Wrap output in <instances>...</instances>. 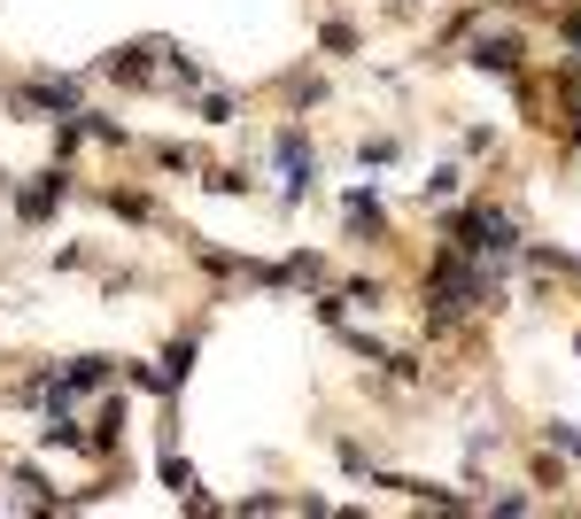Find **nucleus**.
<instances>
[{
	"label": "nucleus",
	"instance_id": "nucleus-1",
	"mask_svg": "<svg viewBox=\"0 0 581 519\" xmlns=\"http://www.w3.org/2000/svg\"><path fill=\"white\" fill-rule=\"evenodd\" d=\"M488 295H496V280L465 264V248H450V256H442V272L427 280V318H442V326H450L458 310H473V303H488Z\"/></svg>",
	"mask_w": 581,
	"mask_h": 519
},
{
	"label": "nucleus",
	"instance_id": "nucleus-2",
	"mask_svg": "<svg viewBox=\"0 0 581 519\" xmlns=\"http://www.w3.org/2000/svg\"><path fill=\"white\" fill-rule=\"evenodd\" d=\"M458 248L465 256H512L520 248V225L505 210H473V217H458Z\"/></svg>",
	"mask_w": 581,
	"mask_h": 519
},
{
	"label": "nucleus",
	"instance_id": "nucleus-3",
	"mask_svg": "<svg viewBox=\"0 0 581 519\" xmlns=\"http://www.w3.org/2000/svg\"><path fill=\"white\" fill-rule=\"evenodd\" d=\"M473 62H481V70H520V39H512V32H481V39H473Z\"/></svg>",
	"mask_w": 581,
	"mask_h": 519
},
{
	"label": "nucleus",
	"instance_id": "nucleus-4",
	"mask_svg": "<svg viewBox=\"0 0 581 519\" xmlns=\"http://www.w3.org/2000/svg\"><path fill=\"white\" fill-rule=\"evenodd\" d=\"M280 170H287V202H303V187H310V155H303V132H280Z\"/></svg>",
	"mask_w": 581,
	"mask_h": 519
},
{
	"label": "nucleus",
	"instance_id": "nucleus-5",
	"mask_svg": "<svg viewBox=\"0 0 581 519\" xmlns=\"http://www.w3.org/2000/svg\"><path fill=\"white\" fill-rule=\"evenodd\" d=\"M24 102H32V109H78V85H70V78H39Z\"/></svg>",
	"mask_w": 581,
	"mask_h": 519
},
{
	"label": "nucleus",
	"instance_id": "nucleus-6",
	"mask_svg": "<svg viewBox=\"0 0 581 519\" xmlns=\"http://www.w3.org/2000/svg\"><path fill=\"white\" fill-rule=\"evenodd\" d=\"M55 194H62V170H47V179H39V187H32V194H24V217H32V225H39V217H47V210H55Z\"/></svg>",
	"mask_w": 581,
	"mask_h": 519
},
{
	"label": "nucleus",
	"instance_id": "nucleus-7",
	"mask_svg": "<svg viewBox=\"0 0 581 519\" xmlns=\"http://www.w3.org/2000/svg\"><path fill=\"white\" fill-rule=\"evenodd\" d=\"M349 225H357V233H380V202H372V194H349Z\"/></svg>",
	"mask_w": 581,
	"mask_h": 519
}]
</instances>
